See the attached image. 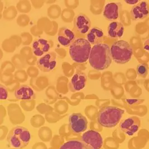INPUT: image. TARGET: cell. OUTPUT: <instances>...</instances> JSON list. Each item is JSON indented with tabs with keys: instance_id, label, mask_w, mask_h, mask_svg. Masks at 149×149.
Instances as JSON below:
<instances>
[{
	"instance_id": "484cf974",
	"label": "cell",
	"mask_w": 149,
	"mask_h": 149,
	"mask_svg": "<svg viewBox=\"0 0 149 149\" xmlns=\"http://www.w3.org/2000/svg\"><path fill=\"white\" fill-rule=\"evenodd\" d=\"M148 65L146 63L140 64L137 67V73L140 77L145 78L148 73Z\"/></svg>"
},
{
	"instance_id": "4316f807",
	"label": "cell",
	"mask_w": 149,
	"mask_h": 149,
	"mask_svg": "<svg viewBox=\"0 0 149 149\" xmlns=\"http://www.w3.org/2000/svg\"><path fill=\"white\" fill-rule=\"evenodd\" d=\"M59 135L61 136V137L65 139L67 137H69L70 136L72 135L73 133L70 129L69 125L65 124L61 126V127L59 129Z\"/></svg>"
},
{
	"instance_id": "cb8c5ba5",
	"label": "cell",
	"mask_w": 149,
	"mask_h": 149,
	"mask_svg": "<svg viewBox=\"0 0 149 149\" xmlns=\"http://www.w3.org/2000/svg\"><path fill=\"white\" fill-rule=\"evenodd\" d=\"M31 125L35 128L41 127L45 123V120L44 117L41 115H35L33 116L31 119Z\"/></svg>"
},
{
	"instance_id": "f35d334b",
	"label": "cell",
	"mask_w": 149,
	"mask_h": 149,
	"mask_svg": "<svg viewBox=\"0 0 149 149\" xmlns=\"http://www.w3.org/2000/svg\"><path fill=\"white\" fill-rule=\"evenodd\" d=\"M48 149H54V148H52V147H50V148H49Z\"/></svg>"
},
{
	"instance_id": "9c48e42d",
	"label": "cell",
	"mask_w": 149,
	"mask_h": 149,
	"mask_svg": "<svg viewBox=\"0 0 149 149\" xmlns=\"http://www.w3.org/2000/svg\"><path fill=\"white\" fill-rule=\"evenodd\" d=\"M140 126V120L137 117H129L120 123V129L126 135H134L138 131Z\"/></svg>"
},
{
	"instance_id": "8d00e7d4",
	"label": "cell",
	"mask_w": 149,
	"mask_h": 149,
	"mask_svg": "<svg viewBox=\"0 0 149 149\" xmlns=\"http://www.w3.org/2000/svg\"><path fill=\"white\" fill-rule=\"evenodd\" d=\"M138 2H139V1L138 0H126L125 2L130 4V5H134L137 3Z\"/></svg>"
},
{
	"instance_id": "7402d4cb",
	"label": "cell",
	"mask_w": 149,
	"mask_h": 149,
	"mask_svg": "<svg viewBox=\"0 0 149 149\" xmlns=\"http://www.w3.org/2000/svg\"><path fill=\"white\" fill-rule=\"evenodd\" d=\"M65 143V139L61 136L55 135L50 141L51 147L54 149H59Z\"/></svg>"
},
{
	"instance_id": "e575fe53",
	"label": "cell",
	"mask_w": 149,
	"mask_h": 149,
	"mask_svg": "<svg viewBox=\"0 0 149 149\" xmlns=\"http://www.w3.org/2000/svg\"><path fill=\"white\" fill-rule=\"evenodd\" d=\"M143 49L149 52V39L144 42V43H143Z\"/></svg>"
},
{
	"instance_id": "52a82bcc",
	"label": "cell",
	"mask_w": 149,
	"mask_h": 149,
	"mask_svg": "<svg viewBox=\"0 0 149 149\" xmlns=\"http://www.w3.org/2000/svg\"><path fill=\"white\" fill-rule=\"evenodd\" d=\"M69 126L73 133L80 134L87 130L88 121L87 118L80 113H73L68 118Z\"/></svg>"
},
{
	"instance_id": "5bb4252c",
	"label": "cell",
	"mask_w": 149,
	"mask_h": 149,
	"mask_svg": "<svg viewBox=\"0 0 149 149\" xmlns=\"http://www.w3.org/2000/svg\"><path fill=\"white\" fill-rule=\"evenodd\" d=\"M120 2H111L107 3L103 10V16L108 20L113 21L119 17L120 10L121 8Z\"/></svg>"
},
{
	"instance_id": "ffe728a7",
	"label": "cell",
	"mask_w": 149,
	"mask_h": 149,
	"mask_svg": "<svg viewBox=\"0 0 149 149\" xmlns=\"http://www.w3.org/2000/svg\"><path fill=\"white\" fill-rule=\"evenodd\" d=\"M39 139L43 142L51 141L53 138V133L52 130L47 126L41 127L38 131Z\"/></svg>"
},
{
	"instance_id": "8fae6325",
	"label": "cell",
	"mask_w": 149,
	"mask_h": 149,
	"mask_svg": "<svg viewBox=\"0 0 149 149\" xmlns=\"http://www.w3.org/2000/svg\"><path fill=\"white\" fill-rule=\"evenodd\" d=\"M131 17L135 20H142L149 15V5L146 1H141L131 8Z\"/></svg>"
},
{
	"instance_id": "83f0119b",
	"label": "cell",
	"mask_w": 149,
	"mask_h": 149,
	"mask_svg": "<svg viewBox=\"0 0 149 149\" xmlns=\"http://www.w3.org/2000/svg\"><path fill=\"white\" fill-rule=\"evenodd\" d=\"M21 106L25 111H30L34 109L35 102L34 100L30 101H21L20 102Z\"/></svg>"
},
{
	"instance_id": "2e32d148",
	"label": "cell",
	"mask_w": 149,
	"mask_h": 149,
	"mask_svg": "<svg viewBox=\"0 0 149 149\" xmlns=\"http://www.w3.org/2000/svg\"><path fill=\"white\" fill-rule=\"evenodd\" d=\"M74 27L83 35L88 34L91 28V21L84 14H79L75 19Z\"/></svg>"
},
{
	"instance_id": "d6986e66",
	"label": "cell",
	"mask_w": 149,
	"mask_h": 149,
	"mask_svg": "<svg viewBox=\"0 0 149 149\" xmlns=\"http://www.w3.org/2000/svg\"><path fill=\"white\" fill-rule=\"evenodd\" d=\"M125 28L122 23L113 21L109 24L107 34L111 38H121L123 35Z\"/></svg>"
},
{
	"instance_id": "8992f818",
	"label": "cell",
	"mask_w": 149,
	"mask_h": 149,
	"mask_svg": "<svg viewBox=\"0 0 149 149\" xmlns=\"http://www.w3.org/2000/svg\"><path fill=\"white\" fill-rule=\"evenodd\" d=\"M81 141L87 149H101L103 145L101 135L98 131L92 130L86 131L82 134Z\"/></svg>"
},
{
	"instance_id": "d590c367",
	"label": "cell",
	"mask_w": 149,
	"mask_h": 149,
	"mask_svg": "<svg viewBox=\"0 0 149 149\" xmlns=\"http://www.w3.org/2000/svg\"><path fill=\"white\" fill-rule=\"evenodd\" d=\"M47 95H48V97H49L50 98H55V96L56 95L54 91H53V90L51 92H47Z\"/></svg>"
},
{
	"instance_id": "5b68a950",
	"label": "cell",
	"mask_w": 149,
	"mask_h": 149,
	"mask_svg": "<svg viewBox=\"0 0 149 149\" xmlns=\"http://www.w3.org/2000/svg\"><path fill=\"white\" fill-rule=\"evenodd\" d=\"M112 60L117 64H125L132 58L133 49L126 41L115 42L110 47Z\"/></svg>"
},
{
	"instance_id": "74e56055",
	"label": "cell",
	"mask_w": 149,
	"mask_h": 149,
	"mask_svg": "<svg viewBox=\"0 0 149 149\" xmlns=\"http://www.w3.org/2000/svg\"><path fill=\"white\" fill-rule=\"evenodd\" d=\"M1 121H2V119L3 121V118L5 116V110L3 106H1Z\"/></svg>"
},
{
	"instance_id": "ac0fdd59",
	"label": "cell",
	"mask_w": 149,
	"mask_h": 149,
	"mask_svg": "<svg viewBox=\"0 0 149 149\" xmlns=\"http://www.w3.org/2000/svg\"><path fill=\"white\" fill-rule=\"evenodd\" d=\"M104 35L102 30L98 27H92L87 35V40L91 45L102 43Z\"/></svg>"
},
{
	"instance_id": "f1b7e54d",
	"label": "cell",
	"mask_w": 149,
	"mask_h": 149,
	"mask_svg": "<svg viewBox=\"0 0 149 149\" xmlns=\"http://www.w3.org/2000/svg\"><path fill=\"white\" fill-rule=\"evenodd\" d=\"M45 117L47 121L49 123H56L61 118V117L58 114L53 112L48 113L46 115Z\"/></svg>"
},
{
	"instance_id": "603a6c76",
	"label": "cell",
	"mask_w": 149,
	"mask_h": 149,
	"mask_svg": "<svg viewBox=\"0 0 149 149\" xmlns=\"http://www.w3.org/2000/svg\"><path fill=\"white\" fill-rule=\"evenodd\" d=\"M103 147L105 149H118L119 144L113 137H107L103 142Z\"/></svg>"
},
{
	"instance_id": "7c38bea8",
	"label": "cell",
	"mask_w": 149,
	"mask_h": 149,
	"mask_svg": "<svg viewBox=\"0 0 149 149\" xmlns=\"http://www.w3.org/2000/svg\"><path fill=\"white\" fill-rule=\"evenodd\" d=\"M75 40V35L68 27L59 29L58 34V41L63 47H70Z\"/></svg>"
},
{
	"instance_id": "836d02e7",
	"label": "cell",
	"mask_w": 149,
	"mask_h": 149,
	"mask_svg": "<svg viewBox=\"0 0 149 149\" xmlns=\"http://www.w3.org/2000/svg\"><path fill=\"white\" fill-rule=\"evenodd\" d=\"M31 149H48L45 143L42 142H38L35 143L32 146Z\"/></svg>"
},
{
	"instance_id": "9a60e30c",
	"label": "cell",
	"mask_w": 149,
	"mask_h": 149,
	"mask_svg": "<svg viewBox=\"0 0 149 149\" xmlns=\"http://www.w3.org/2000/svg\"><path fill=\"white\" fill-rule=\"evenodd\" d=\"M50 45L49 41L42 38H39L33 41L32 44V49L35 55L36 56H42L49 51Z\"/></svg>"
},
{
	"instance_id": "ba28073f",
	"label": "cell",
	"mask_w": 149,
	"mask_h": 149,
	"mask_svg": "<svg viewBox=\"0 0 149 149\" xmlns=\"http://www.w3.org/2000/svg\"><path fill=\"white\" fill-rule=\"evenodd\" d=\"M56 56L53 52L47 53L36 61V65L41 71L44 72L53 70L56 66Z\"/></svg>"
},
{
	"instance_id": "277c9868",
	"label": "cell",
	"mask_w": 149,
	"mask_h": 149,
	"mask_svg": "<svg viewBox=\"0 0 149 149\" xmlns=\"http://www.w3.org/2000/svg\"><path fill=\"white\" fill-rule=\"evenodd\" d=\"M7 140L12 148L24 149L30 142L31 134L26 128L22 126H17L9 131Z\"/></svg>"
},
{
	"instance_id": "ab89813d",
	"label": "cell",
	"mask_w": 149,
	"mask_h": 149,
	"mask_svg": "<svg viewBox=\"0 0 149 149\" xmlns=\"http://www.w3.org/2000/svg\"><path fill=\"white\" fill-rule=\"evenodd\" d=\"M15 149V148H11V149Z\"/></svg>"
},
{
	"instance_id": "d6a6232c",
	"label": "cell",
	"mask_w": 149,
	"mask_h": 149,
	"mask_svg": "<svg viewBox=\"0 0 149 149\" xmlns=\"http://www.w3.org/2000/svg\"><path fill=\"white\" fill-rule=\"evenodd\" d=\"M52 107L46 106L44 104H40L38 106V107H37V110H38V111L41 113H44L50 109L52 110Z\"/></svg>"
},
{
	"instance_id": "3957f363",
	"label": "cell",
	"mask_w": 149,
	"mask_h": 149,
	"mask_svg": "<svg viewBox=\"0 0 149 149\" xmlns=\"http://www.w3.org/2000/svg\"><path fill=\"white\" fill-rule=\"evenodd\" d=\"M92 47L87 39L78 38L69 47V55L73 61L83 63L88 61Z\"/></svg>"
},
{
	"instance_id": "4fadbf2b",
	"label": "cell",
	"mask_w": 149,
	"mask_h": 149,
	"mask_svg": "<svg viewBox=\"0 0 149 149\" xmlns=\"http://www.w3.org/2000/svg\"><path fill=\"white\" fill-rule=\"evenodd\" d=\"M14 95L17 100L24 101H33L36 97L34 89L26 85H23L17 88L15 91Z\"/></svg>"
},
{
	"instance_id": "7a4b0ae2",
	"label": "cell",
	"mask_w": 149,
	"mask_h": 149,
	"mask_svg": "<svg viewBox=\"0 0 149 149\" xmlns=\"http://www.w3.org/2000/svg\"><path fill=\"white\" fill-rule=\"evenodd\" d=\"M125 111L115 106H104L97 115L98 123L104 127L113 128L120 121Z\"/></svg>"
},
{
	"instance_id": "4dcf8cb0",
	"label": "cell",
	"mask_w": 149,
	"mask_h": 149,
	"mask_svg": "<svg viewBox=\"0 0 149 149\" xmlns=\"http://www.w3.org/2000/svg\"><path fill=\"white\" fill-rule=\"evenodd\" d=\"M8 97V90L3 85H1L0 87V99L1 100H6Z\"/></svg>"
},
{
	"instance_id": "d4e9b609",
	"label": "cell",
	"mask_w": 149,
	"mask_h": 149,
	"mask_svg": "<svg viewBox=\"0 0 149 149\" xmlns=\"http://www.w3.org/2000/svg\"><path fill=\"white\" fill-rule=\"evenodd\" d=\"M67 103L63 101L57 102L55 104V110L59 114H64L68 110Z\"/></svg>"
},
{
	"instance_id": "44dd1931",
	"label": "cell",
	"mask_w": 149,
	"mask_h": 149,
	"mask_svg": "<svg viewBox=\"0 0 149 149\" xmlns=\"http://www.w3.org/2000/svg\"><path fill=\"white\" fill-rule=\"evenodd\" d=\"M59 149H87L81 140H70L65 142Z\"/></svg>"
},
{
	"instance_id": "6da1fadb",
	"label": "cell",
	"mask_w": 149,
	"mask_h": 149,
	"mask_svg": "<svg viewBox=\"0 0 149 149\" xmlns=\"http://www.w3.org/2000/svg\"><path fill=\"white\" fill-rule=\"evenodd\" d=\"M88 61L90 65L97 70H103L109 68L112 61L109 45L102 42L93 45Z\"/></svg>"
},
{
	"instance_id": "e0dca14e",
	"label": "cell",
	"mask_w": 149,
	"mask_h": 149,
	"mask_svg": "<svg viewBox=\"0 0 149 149\" xmlns=\"http://www.w3.org/2000/svg\"><path fill=\"white\" fill-rule=\"evenodd\" d=\"M10 120L14 125L20 124L25 120V116L22 113L19 106L17 104H10L8 107Z\"/></svg>"
},
{
	"instance_id": "30bf717a",
	"label": "cell",
	"mask_w": 149,
	"mask_h": 149,
	"mask_svg": "<svg viewBox=\"0 0 149 149\" xmlns=\"http://www.w3.org/2000/svg\"><path fill=\"white\" fill-rule=\"evenodd\" d=\"M87 80V75L84 73L78 72L75 73L68 84L69 89L72 92L81 91L85 87Z\"/></svg>"
},
{
	"instance_id": "1f68e13d",
	"label": "cell",
	"mask_w": 149,
	"mask_h": 149,
	"mask_svg": "<svg viewBox=\"0 0 149 149\" xmlns=\"http://www.w3.org/2000/svg\"><path fill=\"white\" fill-rule=\"evenodd\" d=\"M8 129L7 127L5 126H1V136H0V139L1 141L4 140L6 137H7L8 134Z\"/></svg>"
},
{
	"instance_id": "f546056e",
	"label": "cell",
	"mask_w": 149,
	"mask_h": 149,
	"mask_svg": "<svg viewBox=\"0 0 149 149\" xmlns=\"http://www.w3.org/2000/svg\"><path fill=\"white\" fill-rule=\"evenodd\" d=\"M113 137L118 143H122L124 141L125 136L121 130L119 131L117 130L113 133Z\"/></svg>"
}]
</instances>
